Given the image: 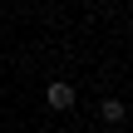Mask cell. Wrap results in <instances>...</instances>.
<instances>
[{
	"label": "cell",
	"instance_id": "obj_1",
	"mask_svg": "<svg viewBox=\"0 0 133 133\" xmlns=\"http://www.w3.org/2000/svg\"><path fill=\"white\" fill-rule=\"evenodd\" d=\"M44 104H49L54 114H64V109H74V84H69V79H54V84L44 89Z\"/></svg>",
	"mask_w": 133,
	"mask_h": 133
},
{
	"label": "cell",
	"instance_id": "obj_2",
	"mask_svg": "<svg viewBox=\"0 0 133 133\" xmlns=\"http://www.w3.org/2000/svg\"><path fill=\"white\" fill-rule=\"evenodd\" d=\"M99 118H104L109 128H118V123L128 118V104H123V99H99Z\"/></svg>",
	"mask_w": 133,
	"mask_h": 133
}]
</instances>
